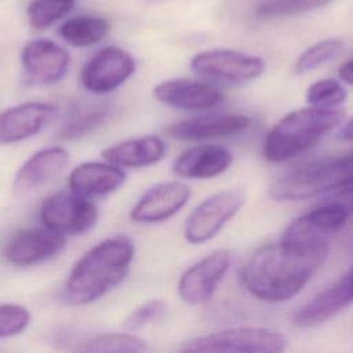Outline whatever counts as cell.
<instances>
[{
    "mask_svg": "<svg viewBox=\"0 0 353 353\" xmlns=\"http://www.w3.org/2000/svg\"><path fill=\"white\" fill-rule=\"evenodd\" d=\"M328 251L330 247H305L281 239L263 244L243 265L241 283L259 301H290L310 281Z\"/></svg>",
    "mask_w": 353,
    "mask_h": 353,
    "instance_id": "1",
    "label": "cell"
},
{
    "mask_svg": "<svg viewBox=\"0 0 353 353\" xmlns=\"http://www.w3.org/2000/svg\"><path fill=\"white\" fill-rule=\"evenodd\" d=\"M134 252V243L125 236L94 245L74 263L63 288L65 302L85 305L116 288L127 277Z\"/></svg>",
    "mask_w": 353,
    "mask_h": 353,
    "instance_id": "2",
    "label": "cell"
},
{
    "mask_svg": "<svg viewBox=\"0 0 353 353\" xmlns=\"http://www.w3.org/2000/svg\"><path fill=\"white\" fill-rule=\"evenodd\" d=\"M343 109L305 106L284 114L268 132L263 156L269 163L288 161L313 148L345 120Z\"/></svg>",
    "mask_w": 353,
    "mask_h": 353,
    "instance_id": "3",
    "label": "cell"
},
{
    "mask_svg": "<svg viewBox=\"0 0 353 353\" xmlns=\"http://www.w3.org/2000/svg\"><path fill=\"white\" fill-rule=\"evenodd\" d=\"M350 183H353V152L319 159L291 170L272 183L269 196L277 201H298L335 193Z\"/></svg>",
    "mask_w": 353,
    "mask_h": 353,
    "instance_id": "4",
    "label": "cell"
},
{
    "mask_svg": "<svg viewBox=\"0 0 353 353\" xmlns=\"http://www.w3.org/2000/svg\"><path fill=\"white\" fill-rule=\"evenodd\" d=\"M287 338L265 327H232L200 335L178 353H284Z\"/></svg>",
    "mask_w": 353,
    "mask_h": 353,
    "instance_id": "5",
    "label": "cell"
},
{
    "mask_svg": "<svg viewBox=\"0 0 353 353\" xmlns=\"http://www.w3.org/2000/svg\"><path fill=\"white\" fill-rule=\"evenodd\" d=\"M244 200V192L237 188L223 189L204 199L186 218L185 240L193 245L212 240L237 215Z\"/></svg>",
    "mask_w": 353,
    "mask_h": 353,
    "instance_id": "6",
    "label": "cell"
},
{
    "mask_svg": "<svg viewBox=\"0 0 353 353\" xmlns=\"http://www.w3.org/2000/svg\"><path fill=\"white\" fill-rule=\"evenodd\" d=\"M190 69L210 81L244 84L261 77L266 63L256 55L229 48H212L197 52L190 59Z\"/></svg>",
    "mask_w": 353,
    "mask_h": 353,
    "instance_id": "7",
    "label": "cell"
},
{
    "mask_svg": "<svg viewBox=\"0 0 353 353\" xmlns=\"http://www.w3.org/2000/svg\"><path fill=\"white\" fill-rule=\"evenodd\" d=\"M39 216L43 226L55 233L81 234L95 226L98 210L87 197L73 192H58L43 200Z\"/></svg>",
    "mask_w": 353,
    "mask_h": 353,
    "instance_id": "8",
    "label": "cell"
},
{
    "mask_svg": "<svg viewBox=\"0 0 353 353\" xmlns=\"http://www.w3.org/2000/svg\"><path fill=\"white\" fill-rule=\"evenodd\" d=\"M134 57L116 46L99 50L83 66L80 81L83 87L94 94H108L125 83L135 72Z\"/></svg>",
    "mask_w": 353,
    "mask_h": 353,
    "instance_id": "9",
    "label": "cell"
},
{
    "mask_svg": "<svg viewBox=\"0 0 353 353\" xmlns=\"http://www.w3.org/2000/svg\"><path fill=\"white\" fill-rule=\"evenodd\" d=\"M230 266V252L216 250L188 268L179 277L178 295L189 305L211 299Z\"/></svg>",
    "mask_w": 353,
    "mask_h": 353,
    "instance_id": "10",
    "label": "cell"
},
{
    "mask_svg": "<svg viewBox=\"0 0 353 353\" xmlns=\"http://www.w3.org/2000/svg\"><path fill=\"white\" fill-rule=\"evenodd\" d=\"M22 72L32 84H54L68 73L69 52L48 39H37L25 44L21 54Z\"/></svg>",
    "mask_w": 353,
    "mask_h": 353,
    "instance_id": "11",
    "label": "cell"
},
{
    "mask_svg": "<svg viewBox=\"0 0 353 353\" xmlns=\"http://www.w3.org/2000/svg\"><path fill=\"white\" fill-rule=\"evenodd\" d=\"M192 196V188L181 181L160 182L149 188L135 203L130 218L138 223H159L178 214Z\"/></svg>",
    "mask_w": 353,
    "mask_h": 353,
    "instance_id": "12",
    "label": "cell"
},
{
    "mask_svg": "<svg viewBox=\"0 0 353 353\" xmlns=\"http://www.w3.org/2000/svg\"><path fill=\"white\" fill-rule=\"evenodd\" d=\"M353 305V281L345 273L303 303L292 316V323L301 328H313L334 319Z\"/></svg>",
    "mask_w": 353,
    "mask_h": 353,
    "instance_id": "13",
    "label": "cell"
},
{
    "mask_svg": "<svg viewBox=\"0 0 353 353\" xmlns=\"http://www.w3.org/2000/svg\"><path fill=\"white\" fill-rule=\"evenodd\" d=\"M153 94L159 102L183 110H208L225 99L214 84L192 79L164 80L154 87Z\"/></svg>",
    "mask_w": 353,
    "mask_h": 353,
    "instance_id": "14",
    "label": "cell"
},
{
    "mask_svg": "<svg viewBox=\"0 0 353 353\" xmlns=\"http://www.w3.org/2000/svg\"><path fill=\"white\" fill-rule=\"evenodd\" d=\"M57 114V108L44 102H25L0 112V145L28 139L39 134Z\"/></svg>",
    "mask_w": 353,
    "mask_h": 353,
    "instance_id": "15",
    "label": "cell"
},
{
    "mask_svg": "<svg viewBox=\"0 0 353 353\" xmlns=\"http://www.w3.org/2000/svg\"><path fill=\"white\" fill-rule=\"evenodd\" d=\"M233 163V153L215 143L186 149L172 163V174L182 179H210L222 175Z\"/></svg>",
    "mask_w": 353,
    "mask_h": 353,
    "instance_id": "16",
    "label": "cell"
},
{
    "mask_svg": "<svg viewBox=\"0 0 353 353\" xmlns=\"http://www.w3.org/2000/svg\"><path fill=\"white\" fill-rule=\"evenodd\" d=\"M65 243V236L50 229H29L11 239L4 250V256L12 265H36L57 255Z\"/></svg>",
    "mask_w": 353,
    "mask_h": 353,
    "instance_id": "17",
    "label": "cell"
},
{
    "mask_svg": "<svg viewBox=\"0 0 353 353\" xmlns=\"http://www.w3.org/2000/svg\"><path fill=\"white\" fill-rule=\"evenodd\" d=\"M248 125L250 119L244 114H200L174 123L167 132L176 141H205L237 134Z\"/></svg>",
    "mask_w": 353,
    "mask_h": 353,
    "instance_id": "18",
    "label": "cell"
},
{
    "mask_svg": "<svg viewBox=\"0 0 353 353\" xmlns=\"http://www.w3.org/2000/svg\"><path fill=\"white\" fill-rule=\"evenodd\" d=\"M69 163V153L62 146H50L36 152L18 170L14 178L17 193H29L58 176Z\"/></svg>",
    "mask_w": 353,
    "mask_h": 353,
    "instance_id": "19",
    "label": "cell"
},
{
    "mask_svg": "<svg viewBox=\"0 0 353 353\" xmlns=\"http://www.w3.org/2000/svg\"><path fill=\"white\" fill-rule=\"evenodd\" d=\"M127 179L123 168L110 163L90 161L73 168L69 175L70 192L83 197L106 196L117 190Z\"/></svg>",
    "mask_w": 353,
    "mask_h": 353,
    "instance_id": "20",
    "label": "cell"
},
{
    "mask_svg": "<svg viewBox=\"0 0 353 353\" xmlns=\"http://www.w3.org/2000/svg\"><path fill=\"white\" fill-rule=\"evenodd\" d=\"M167 153L165 142L153 134L114 143L102 152L106 163L120 168H139L157 164Z\"/></svg>",
    "mask_w": 353,
    "mask_h": 353,
    "instance_id": "21",
    "label": "cell"
},
{
    "mask_svg": "<svg viewBox=\"0 0 353 353\" xmlns=\"http://www.w3.org/2000/svg\"><path fill=\"white\" fill-rule=\"evenodd\" d=\"M108 114V106L103 102L81 101L73 105L61 125V137L73 139L97 128Z\"/></svg>",
    "mask_w": 353,
    "mask_h": 353,
    "instance_id": "22",
    "label": "cell"
},
{
    "mask_svg": "<svg viewBox=\"0 0 353 353\" xmlns=\"http://www.w3.org/2000/svg\"><path fill=\"white\" fill-rule=\"evenodd\" d=\"M109 29L110 25L105 18L79 15L63 22L59 28V34L73 47H90L99 43Z\"/></svg>",
    "mask_w": 353,
    "mask_h": 353,
    "instance_id": "23",
    "label": "cell"
},
{
    "mask_svg": "<svg viewBox=\"0 0 353 353\" xmlns=\"http://www.w3.org/2000/svg\"><path fill=\"white\" fill-rule=\"evenodd\" d=\"M80 353H150V349L131 332H109L90 341Z\"/></svg>",
    "mask_w": 353,
    "mask_h": 353,
    "instance_id": "24",
    "label": "cell"
},
{
    "mask_svg": "<svg viewBox=\"0 0 353 353\" xmlns=\"http://www.w3.org/2000/svg\"><path fill=\"white\" fill-rule=\"evenodd\" d=\"M343 47V41L341 39L330 37L320 40L310 47H307L301 55L295 59L294 63V73L295 74H303L310 70H314L324 63L330 62Z\"/></svg>",
    "mask_w": 353,
    "mask_h": 353,
    "instance_id": "25",
    "label": "cell"
},
{
    "mask_svg": "<svg viewBox=\"0 0 353 353\" xmlns=\"http://www.w3.org/2000/svg\"><path fill=\"white\" fill-rule=\"evenodd\" d=\"M76 0H32L26 14L29 23L36 30H44L69 14Z\"/></svg>",
    "mask_w": 353,
    "mask_h": 353,
    "instance_id": "26",
    "label": "cell"
},
{
    "mask_svg": "<svg viewBox=\"0 0 353 353\" xmlns=\"http://www.w3.org/2000/svg\"><path fill=\"white\" fill-rule=\"evenodd\" d=\"M347 99V91L343 84L332 77L320 79L312 83L306 90V102L309 106L323 109H338Z\"/></svg>",
    "mask_w": 353,
    "mask_h": 353,
    "instance_id": "27",
    "label": "cell"
},
{
    "mask_svg": "<svg viewBox=\"0 0 353 353\" xmlns=\"http://www.w3.org/2000/svg\"><path fill=\"white\" fill-rule=\"evenodd\" d=\"M332 0H268L259 4L255 14L259 18H281L309 12L328 6Z\"/></svg>",
    "mask_w": 353,
    "mask_h": 353,
    "instance_id": "28",
    "label": "cell"
},
{
    "mask_svg": "<svg viewBox=\"0 0 353 353\" xmlns=\"http://www.w3.org/2000/svg\"><path fill=\"white\" fill-rule=\"evenodd\" d=\"M30 323L29 312L17 303H0V339L23 332Z\"/></svg>",
    "mask_w": 353,
    "mask_h": 353,
    "instance_id": "29",
    "label": "cell"
},
{
    "mask_svg": "<svg viewBox=\"0 0 353 353\" xmlns=\"http://www.w3.org/2000/svg\"><path fill=\"white\" fill-rule=\"evenodd\" d=\"M167 312V305L161 299H149L137 306L124 320V328L127 331L141 330L157 320H160Z\"/></svg>",
    "mask_w": 353,
    "mask_h": 353,
    "instance_id": "30",
    "label": "cell"
},
{
    "mask_svg": "<svg viewBox=\"0 0 353 353\" xmlns=\"http://www.w3.org/2000/svg\"><path fill=\"white\" fill-rule=\"evenodd\" d=\"M324 200L332 201V203L343 207L349 215H353V183L342 188L341 190H338L335 193H331Z\"/></svg>",
    "mask_w": 353,
    "mask_h": 353,
    "instance_id": "31",
    "label": "cell"
},
{
    "mask_svg": "<svg viewBox=\"0 0 353 353\" xmlns=\"http://www.w3.org/2000/svg\"><path fill=\"white\" fill-rule=\"evenodd\" d=\"M338 74H339V79L349 84V85H353V58L343 62L341 66H339V70H338Z\"/></svg>",
    "mask_w": 353,
    "mask_h": 353,
    "instance_id": "32",
    "label": "cell"
},
{
    "mask_svg": "<svg viewBox=\"0 0 353 353\" xmlns=\"http://www.w3.org/2000/svg\"><path fill=\"white\" fill-rule=\"evenodd\" d=\"M336 137L341 141H347V142L353 141V117L339 125Z\"/></svg>",
    "mask_w": 353,
    "mask_h": 353,
    "instance_id": "33",
    "label": "cell"
},
{
    "mask_svg": "<svg viewBox=\"0 0 353 353\" xmlns=\"http://www.w3.org/2000/svg\"><path fill=\"white\" fill-rule=\"evenodd\" d=\"M346 273H347V274H349V276H350V277H352V279H353V263H352V266H350V268H349V270H347V272H346Z\"/></svg>",
    "mask_w": 353,
    "mask_h": 353,
    "instance_id": "34",
    "label": "cell"
}]
</instances>
